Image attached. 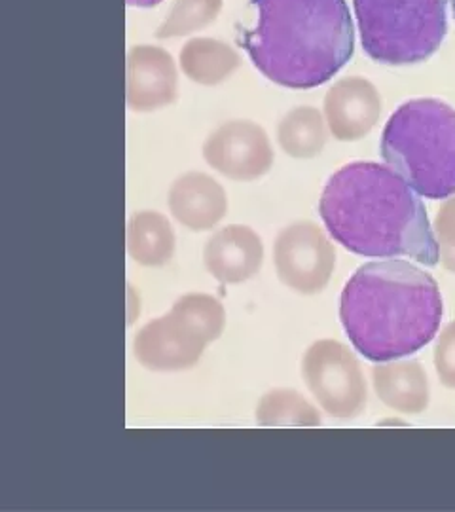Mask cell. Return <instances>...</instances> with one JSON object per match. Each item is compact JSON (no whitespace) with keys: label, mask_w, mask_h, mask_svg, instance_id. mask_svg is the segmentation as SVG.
I'll return each instance as SVG.
<instances>
[{"label":"cell","mask_w":455,"mask_h":512,"mask_svg":"<svg viewBox=\"0 0 455 512\" xmlns=\"http://www.w3.org/2000/svg\"><path fill=\"white\" fill-rule=\"evenodd\" d=\"M364 52L382 65H416L448 33L446 0H353Z\"/></svg>","instance_id":"5b68a950"},{"label":"cell","mask_w":455,"mask_h":512,"mask_svg":"<svg viewBox=\"0 0 455 512\" xmlns=\"http://www.w3.org/2000/svg\"><path fill=\"white\" fill-rule=\"evenodd\" d=\"M438 255L442 266L455 274V194L438 211L435 220Z\"/></svg>","instance_id":"ffe728a7"},{"label":"cell","mask_w":455,"mask_h":512,"mask_svg":"<svg viewBox=\"0 0 455 512\" xmlns=\"http://www.w3.org/2000/svg\"><path fill=\"white\" fill-rule=\"evenodd\" d=\"M372 382L378 399L397 412L421 414L429 406V380L418 361L374 366Z\"/></svg>","instance_id":"5bb4252c"},{"label":"cell","mask_w":455,"mask_h":512,"mask_svg":"<svg viewBox=\"0 0 455 512\" xmlns=\"http://www.w3.org/2000/svg\"><path fill=\"white\" fill-rule=\"evenodd\" d=\"M169 209L182 226L205 232L224 219L228 198L224 188L205 173H186L169 190Z\"/></svg>","instance_id":"4fadbf2b"},{"label":"cell","mask_w":455,"mask_h":512,"mask_svg":"<svg viewBox=\"0 0 455 512\" xmlns=\"http://www.w3.org/2000/svg\"><path fill=\"white\" fill-rule=\"evenodd\" d=\"M435 368L442 385L455 389V321L440 332L435 346Z\"/></svg>","instance_id":"44dd1931"},{"label":"cell","mask_w":455,"mask_h":512,"mask_svg":"<svg viewBox=\"0 0 455 512\" xmlns=\"http://www.w3.org/2000/svg\"><path fill=\"white\" fill-rule=\"evenodd\" d=\"M382 107V95L372 82L361 76L342 78L325 97L328 129L338 141H359L376 128Z\"/></svg>","instance_id":"8fae6325"},{"label":"cell","mask_w":455,"mask_h":512,"mask_svg":"<svg viewBox=\"0 0 455 512\" xmlns=\"http://www.w3.org/2000/svg\"><path fill=\"white\" fill-rule=\"evenodd\" d=\"M452 8H454V16H455V0H452Z\"/></svg>","instance_id":"603a6c76"},{"label":"cell","mask_w":455,"mask_h":512,"mask_svg":"<svg viewBox=\"0 0 455 512\" xmlns=\"http://www.w3.org/2000/svg\"><path fill=\"white\" fill-rule=\"evenodd\" d=\"M273 258L279 279L300 294L321 293L336 264L334 247L311 220L287 226L275 239Z\"/></svg>","instance_id":"ba28073f"},{"label":"cell","mask_w":455,"mask_h":512,"mask_svg":"<svg viewBox=\"0 0 455 512\" xmlns=\"http://www.w3.org/2000/svg\"><path fill=\"white\" fill-rule=\"evenodd\" d=\"M128 253L135 262L158 268L175 255V232L158 211H141L128 224Z\"/></svg>","instance_id":"2e32d148"},{"label":"cell","mask_w":455,"mask_h":512,"mask_svg":"<svg viewBox=\"0 0 455 512\" xmlns=\"http://www.w3.org/2000/svg\"><path fill=\"white\" fill-rule=\"evenodd\" d=\"M304 380L328 416L353 420L366 406L363 370L351 349L336 340H319L306 351Z\"/></svg>","instance_id":"52a82bcc"},{"label":"cell","mask_w":455,"mask_h":512,"mask_svg":"<svg viewBox=\"0 0 455 512\" xmlns=\"http://www.w3.org/2000/svg\"><path fill=\"white\" fill-rule=\"evenodd\" d=\"M442 313L437 281L406 260L364 264L340 298L347 338L372 363L397 361L425 348L437 336Z\"/></svg>","instance_id":"7a4b0ae2"},{"label":"cell","mask_w":455,"mask_h":512,"mask_svg":"<svg viewBox=\"0 0 455 512\" xmlns=\"http://www.w3.org/2000/svg\"><path fill=\"white\" fill-rule=\"evenodd\" d=\"M239 37L253 65L283 88L311 90L340 73L355 50L346 0H251Z\"/></svg>","instance_id":"3957f363"},{"label":"cell","mask_w":455,"mask_h":512,"mask_svg":"<svg viewBox=\"0 0 455 512\" xmlns=\"http://www.w3.org/2000/svg\"><path fill=\"white\" fill-rule=\"evenodd\" d=\"M256 421L266 427H317L319 412L294 389H273L256 408Z\"/></svg>","instance_id":"ac0fdd59"},{"label":"cell","mask_w":455,"mask_h":512,"mask_svg":"<svg viewBox=\"0 0 455 512\" xmlns=\"http://www.w3.org/2000/svg\"><path fill=\"white\" fill-rule=\"evenodd\" d=\"M239 63L236 50L217 38H192L182 46V73L200 86L222 84L236 73Z\"/></svg>","instance_id":"9a60e30c"},{"label":"cell","mask_w":455,"mask_h":512,"mask_svg":"<svg viewBox=\"0 0 455 512\" xmlns=\"http://www.w3.org/2000/svg\"><path fill=\"white\" fill-rule=\"evenodd\" d=\"M382 156L419 196L455 194V109L440 99H412L385 124Z\"/></svg>","instance_id":"277c9868"},{"label":"cell","mask_w":455,"mask_h":512,"mask_svg":"<svg viewBox=\"0 0 455 512\" xmlns=\"http://www.w3.org/2000/svg\"><path fill=\"white\" fill-rule=\"evenodd\" d=\"M126 99L135 112L164 109L177 101L179 76L171 54L164 48L139 44L128 54Z\"/></svg>","instance_id":"30bf717a"},{"label":"cell","mask_w":455,"mask_h":512,"mask_svg":"<svg viewBox=\"0 0 455 512\" xmlns=\"http://www.w3.org/2000/svg\"><path fill=\"white\" fill-rule=\"evenodd\" d=\"M277 139L292 158H315L327 145L325 118L315 107H296L279 122Z\"/></svg>","instance_id":"e0dca14e"},{"label":"cell","mask_w":455,"mask_h":512,"mask_svg":"<svg viewBox=\"0 0 455 512\" xmlns=\"http://www.w3.org/2000/svg\"><path fill=\"white\" fill-rule=\"evenodd\" d=\"M222 10V0H175L164 23L158 27L156 37L181 38L188 37L196 31L205 29Z\"/></svg>","instance_id":"d6986e66"},{"label":"cell","mask_w":455,"mask_h":512,"mask_svg":"<svg viewBox=\"0 0 455 512\" xmlns=\"http://www.w3.org/2000/svg\"><path fill=\"white\" fill-rule=\"evenodd\" d=\"M203 158L232 181H255L272 167V143L255 122L232 120L209 135L203 145Z\"/></svg>","instance_id":"9c48e42d"},{"label":"cell","mask_w":455,"mask_h":512,"mask_svg":"<svg viewBox=\"0 0 455 512\" xmlns=\"http://www.w3.org/2000/svg\"><path fill=\"white\" fill-rule=\"evenodd\" d=\"M203 260L207 272L220 283H243L262 268L264 245L255 230L234 224L207 241Z\"/></svg>","instance_id":"7c38bea8"},{"label":"cell","mask_w":455,"mask_h":512,"mask_svg":"<svg viewBox=\"0 0 455 512\" xmlns=\"http://www.w3.org/2000/svg\"><path fill=\"white\" fill-rule=\"evenodd\" d=\"M418 196L391 167L353 162L328 179L319 213L328 234L355 255L437 266V239Z\"/></svg>","instance_id":"6da1fadb"},{"label":"cell","mask_w":455,"mask_h":512,"mask_svg":"<svg viewBox=\"0 0 455 512\" xmlns=\"http://www.w3.org/2000/svg\"><path fill=\"white\" fill-rule=\"evenodd\" d=\"M164 0H128L129 6H137V8H152L158 6Z\"/></svg>","instance_id":"7402d4cb"},{"label":"cell","mask_w":455,"mask_h":512,"mask_svg":"<svg viewBox=\"0 0 455 512\" xmlns=\"http://www.w3.org/2000/svg\"><path fill=\"white\" fill-rule=\"evenodd\" d=\"M226 311L209 294H186L171 311L150 321L135 338L139 363L158 372L186 370L196 365L209 342L219 340Z\"/></svg>","instance_id":"8992f818"}]
</instances>
